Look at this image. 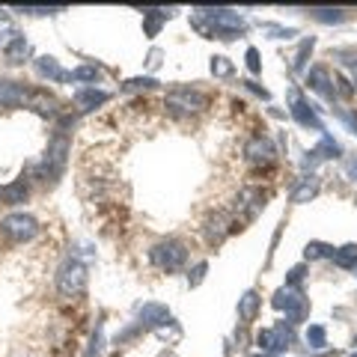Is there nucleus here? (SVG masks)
<instances>
[{"label":"nucleus","instance_id":"f257e3e1","mask_svg":"<svg viewBox=\"0 0 357 357\" xmlns=\"http://www.w3.org/2000/svg\"><path fill=\"white\" fill-rule=\"evenodd\" d=\"M194 27L208 39H236L244 33V18L236 9H197Z\"/></svg>","mask_w":357,"mask_h":357},{"label":"nucleus","instance_id":"f03ea898","mask_svg":"<svg viewBox=\"0 0 357 357\" xmlns=\"http://www.w3.org/2000/svg\"><path fill=\"white\" fill-rule=\"evenodd\" d=\"M66 161H69V137H66V134H57V137L48 143L42 161L36 164V178L42 185H57L63 170H66Z\"/></svg>","mask_w":357,"mask_h":357},{"label":"nucleus","instance_id":"7ed1b4c3","mask_svg":"<svg viewBox=\"0 0 357 357\" xmlns=\"http://www.w3.org/2000/svg\"><path fill=\"white\" fill-rule=\"evenodd\" d=\"M86 283H89L86 265L72 259V256L57 268V292L63 298H84L86 295Z\"/></svg>","mask_w":357,"mask_h":357},{"label":"nucleus","instance_id":"20e7f679","mask_svg":"<svg viewBox=\"0 0 357 357\" xmlns=\"http://www.w3.org/2000/svg\"><path fill=\"white\" fill-rule=\"evenodd\" d=\"M149 262L155 268H161V271H178V268H185V262H188V248L178 238L158 241V244H152V250H149Z\"/></svg>","mask_w":357,"mask_h":357},{"label":"nucleus","instance_id":"39448f33","mask_svg":"<svg viewBox=\"0 0 357 357\" xmlns=\"http://www.w3.org/2000/svg\"><path fill=\"white\" fill-rule=\"evenodd\" d=\"M0 232H3L9 241L24 244V241H30V238H36L39 220L33 218V215H24V211H13V215H6L3 220H0Z\"/></svg>","mask_w":357,"mask_h":357},{"label":"nucleus","instance_id":"423d86ee","mask_svg":"<svg viewBox=\"0 0 357 357\" xmlns=\"http://www.w3.org/2000/svg\"><path fill=\"white\" fill-rule=\"evenodd\" d=\"M271 304H274L277 310L286 312V321H289V325H301V321L307 319V312H310V301L304 298V292H301V289H280V292L274 295Z\"/></svg>","mask_w":357,"mask_h":357},{"label":"nucleus","instance_id":"0eeeda50","mask_svg":"<svg viewBox=\"0 0 357 357\" xmlns=\"http://www.w3.org/2000/svg\"><path fill=\"white\" fill-rule=\"evenodd\" d=\"M289 114L295 116L298 126H304V128H312V131H325V126L319 122L316 116V110H312V105L304 102V96H301V89H289Z\"/></svg>","mask_w":357,"mask_h":357},{"label":"nucleus","instance_id":"6e6552de","mask_svg":"<svg viewBox=\"0 0 357 357\" xmlns=\"http://www.w3.org/2000/svg\"><path fill=\"white\" fill-rule=\"evenodd\" d=\"M208 105V96L199 93V89H176V93L167 96V107L170 110H185V114H194V110H203Z\"/></svg>","mask_w":357,"mask_h":357},{"label":"nucleus","instance_id":"1a4fd4ad","mask_svg":"<svg viewBox=\"0 0 357 357\" xmlns=\"http://www.w3.org/2000/svg\"><path fill=\"white\" fill-rule=\"evenodd\" d=\"M274 143L268 140V137H253L248 146H244V158H248L250 164L256 167H265V164H271L274 161Z\"/></svg>","mask_w":357,"mask_h":357},{"label":"nucleus","instance_id":"9d476101","mask_svg":"<svg viewBox=\"0 0 357 357\" xmlns=\"http://www.w3.org/2000/svg\"><path fill=\"white\" fill-rule=\"evenodd\" d=\"M140 328H161V325H170V310L164 304H143L140 307Z\"/></svg>","mask_w":357,"mask_h":357},{"label":"nucleus","instance_id":"9b49d317","mask_svg":"<svg viewBox=\"0 0 357 357\" xmlns=\"http://www.w3.org/2000/svg\"><path fill=\"white\" fill-rule=\"evenodd\" d=\"M110 98V93H105V89H96V86H81L75 93V105L81 107V110H96V107H102L105 102Z\"/></svg>","mask_w":357,"mask_h":357},{"label":"nucleus","instance_id":"f8f14e48","mask_svg":"<svg viewBox=\"0 0 357 357\" xmlns=\"http://www.w3.org/2000/svg\"><path fill=\"white\" fill-rule=\"evenodd\" d=\"M27 197H30V182L24 176L15 178V182H9L6 188H0V199H3L6 206H21Z\"/></svg>","mask_w":357,"mask_h":357},{"label":"nucleus","instance_id":"ddd939ff","mask_svg":"<svg viewBox=\"0 0 357 357\" xmlns=\"http://www.w3.org/2000/svg\"><path fill=\"white\" fill-rule=\"evenodd\" d=\"M27 89L15 81H0V107H18L27 102Z\"/></svg>","mask_w":357,"mask_h":357},{"label":"nucleus","instance_id":"4468645a","mask_svg":"<svg viewBox=\"0 0 357 357\" xmlns=\"http://www.w3.org/2000/svg\"><path fill=\"white\" fill-rule=\"evenodd\" d=\"M307 86H310V89H316V93H319V96H325V98H337V89L331 86L328 69H321V66H316V69H310V72H307Z\"/></svg>","mask_w":357,"mask_h":357},{"label":"nucleus","instance_id":"2eb2a0df","mask_svg":"<svg viewBox=\"0 0 357 357\" xmlns=\"http://www.w3.org/2000/svg\"><path fill=\"white\" fill-rule=\"evenodd\" d=\"M27 54H30L27 39L21 36V33H13V39L3 45V57H6V63H9V66H18V63H24Z\"/></svg>","mask_w":357,"mask_h":357},{"label":"nucleus","instance_id":"dca6fc26","mask_svg":"<svg viewBox=\"0 0 357 357\" xmlns=\"http://www.w3.org/2000/svg\"><path fill=\"white\" fill-rule=\"evenodd\" d=\"M36 75L48 77V81H69V72H63V66L57 57H36Z\"/></svg>","mask_w":357,"mask_h":357},{"label":"nucleus","instance_id":"f3484780","mask_svg":"<svg viewBox=\"0 0 357 357\" xmlns=\"http://www.w3.org/2000/svg\"><path fill=\"white\" fill-rule=\"evenodd\" d=\"M259 307H262V298L253 292V289H248L241 298H238V319L241 321H253L256 316H259Z\"/></svg>","mask_w":357,"mask_h":357},{"label":"nucleus","instance_id":"a211bd4d","mask_svg":"<svg viewBox=\"0 0 357 357\" xmlns=\"http://www.w3.org/2000/svg\"><path fill=\"white\" fill-rule=\"evenodd\" d=\"M227 236H229V218L227 215H215V218L206 220V238L211 244H220Z\"/></svg>","mask_w":357,"mask_h":357},{"label":"nucleus","instance_id":"6ab92c4d","mask_svg":"<svg viewBox=\"0 0 357 357\" xmlns=\"http://www.w3.org/2000/svg\"><path fill=\"white\" fill-rule=\"evenodd\" d=\"M316 194H319V176L310 173V176L301 178L298 188L292 191V203H310V199L316 197Z\"/></svg>","mask_w":357,"mask_h":357},{"label":"nucleus","instance_id":"aec40b11","mask_svg":"<svg viewBox=\"0 0 357 357\" xmlns=\"http://www.w3.org/2000/svg\"><path fill=\"white\" fill-rule=\"evenodd\" d=\"M170 15L173 13H167V9H143V30H146V36H155Z\"/></svg>","mask_w":357,"mask_h":357},{"label":"nucleus","instance_id":"412c9836","mask_svg":"<svg viewBox=\"0 0 357 357\" xmlns=\"http://www.w3.org/2000/svg\"><path fill=\"white\" fill-rule=\"evenodd\" d=\"M271 331H274V354L283 351V349H289V345L295 342V331H292V325H286V321L274 325Z\"/></svg>","mask_w":357,"mask_h":357},{"label":"nucleus","instance_id":"4be33fe9","mask_svg":"<svg viewBox=\"0 0 357 357\" xmlns=\"http://www.w3.org/2000/svg\"><path fill=\"white\" fill-rule=\"evenodd\" d=\"M312 152H316V155H319V158H340V155H342V149H340V143H337V140H333V137H331V134H321V143H319V146H316V149H312Z\"/></svg>","mask_w":357,"mask_h":357},{"label":"nucleus","instance_id":"5701e85b","mask_svg":"<svg viewBox=\"0 0 357 357\" xmlns=\"http://www.w3.org/2000/svg\"><path fill=\"white\" fill-rule=\"evenodd\" d=\"M98 72L96 66H77L75 72H69V81H75V84H93L96 86V81H98Z\"/></svg>","mask_w":357,"mask_h":357},{"label":"nucleus","instance_id":"b1692460","mask_svg":"<svg viewBox=\"0 0 357 357\" xmlns=\"http://www.w3.org/2000/svg\"><path fill=\"white\" fill-rule=\"evenodd\" d=\"M333 262L340 268H354L357 265V244H345V248L333 250Z\"/></svg>","mask_w":357,"mask_h":357},{"label":"nucleus","instance_id":"393cba45","mask_svg":"<svg viewBox=\"0 0 357 357\" xmlns=\"http://www.w3.org/2000/svg\"><path fill=\"white\" fill-rule=\"evenodd\" d=\"M333 250L337 248H331V244H325V241H310L304 256L307 259H333Z\"/></svg>","mask_w":357,"mask_h":357},{"label":"nucleus","instance_id":"a878e982","mask_svg":"<svg viewBox=\"0 0 357 357\" xmlns=\"http://www.w3.org/2000/svg\"><path fill=\"white\" fill-rule=\"evenodd\" d=\"M312 18L321 24H340L345 21V9H312Z\"/></svg>","mask_w":357,"mask_h":357},{"label":"nucleus","instance_id":"bb28decb","mask_svg":"<svg viewBox=\"0 0 357 357\" xmlns=\"http://www.w3.org/2000/svg\"><path fill=\"white\" fill-rule=\"evenodd\" d=\"M307 342H310V349H325L328 345V331L321 325H310L307 328Z\"/></svg>","mask_w":357,"mask_h":357},{"label":"nucleus","instance_id":"cd10ccee","mask_svg":"<svg viewBox=\"0 0 357 357\" xmlns=\"http://www.w3.org/2000/svg\"><path fill=\"white\" fill-rule=\"evenodd\" d=\"M312 45H316V39H304V42H301V48H298V54H295V69H298V72H304Z\"/></svg>","mask_w":357,"mask_h":357},{"label":"nucleus","instance_id":"c85d7f7f","mask_svg":"<svg viewBox=\"0 0 357 357\" xmlns=\"http://www.w3.org/2000/svg\"><path fill=\"white\" fill-rule=\"evenodd\" d=\"M155 86H158L155 77H131V81L122 84V89H128V93H134V89H155Z\"/></svg>","mask_w":357,"mask_h":357},{"label":"nucleus","instance_id":"c756f323","mask_svg":"<svg viewBox=\"0 0 357 357\" xmlns=\"http://www.w3.org/2000/svg\"><path fill=\"white\" fill-rule=\"evenodd\" d=\"M211 72H215L218 77H229L232 72V63H229V57H211Z\"/></svg>","mask_w":357,"mask_h":357},{"label":"nucleus","instance_id":"7c9ffc66","mask_svg":"<svg viewBox=\"0 0 357 357\" xmlns=\"http://www.w3.org/2000/svg\"><path fill=\"white\" fill-rule=\"evenodd\" d=\"M15 13H27V15H54V13H60L57 6H15Z\"/></svg>","mask_w":357,"mask_h":357},{"label":"nucleus","instance_id":"2f4dec72","mask_svg":"<svg viewBox=\"0 0 357 357\" xmlns=\"http://www.w3.org/2000/svg\"><path fill=\"white\" fill-rule=\"evenodd\" d=\"M206 271H208V262H197V265H194V271L188 274V283H191V286H199V283H203V277H206Z\"/></svg>","mask_w":357,"mask_h":357},{"label":"nucleus","instance_id":"473e14b6","mask_svg":"<svg viewBox=\"0 0 357 357\" xmlns=\"http://www.w3.org/2000/svg\"><path fill=\"white\" fill-rule=\"evenodd\" d=\"M301 280H304V265H295L292 271H289V277H286V289H298Z\"/></svg>","mask_w":357,"mask_h":357},{"label":"nucleus","instance_id":"72a5a7b5","mask_svg":"<svg viewBox=\"0 0 357 357\" xmlns=\"http://www.w3.org/2000/svg\"><path fill=\"white\" fill-rule=\"evenodd\" d=\"M98 357V354H102V321H98V325H96V333H93V340H89V357Z\"/></svg>","mask_w":357,"mask_h":357},{"label":"nucleus","instance_id":"f704fd0d","mask_svg":"<svg viewBox=\"0 0 357 357\" xmlns=\"http://www.w3.org/2000/svg\"><path fill=\"white\" fill-rule=\"evenodd\" d=\"M256 342H259V349H262V351H274V331H271V328L262 331L259 337H256Z\"/></svg>","mask_w":357,"mask_h":357},{"label":"nucleus","instance_id":"c9c22d12","mask_svg":"<svg viewBox=\"0 0 357 357\" xmlns=\"http://www.w3.org/2000/svg\"><path fill=\"white\" fill-rule=\"evenodd\" d=\"M268 33H274V39H292L295 36V30L292 27H274V24H265Z\"/></svg>","mask_w":357,"mask_h":357},{"label":"nucleus","instance_id":"e433bc0d","mask_svg":"<svg viewBox=\"0 0 357 357\" xmlns=\"http://www.w3.org/2000/svg\"><path fill=\"white\" fill-rule=\"evenodd\" d=\"M248 69H250L253 75L262 72V66H259V51H256V48H248Z\"/></svg>","mask_w":357,"mask_h":357},{"label":"nucleus","instance_id":"4c0bfd02","mask_svg":"<svg viewBox=\"0 0 357 357\" xmlns=\"http://www.w3.org/2000/svg\"><path fill=\"white\" fill-rule=\"evenodd\" d=\"M241 84H244V86H248V89H253V93H256V96H259V98H268V89H262V86H256L253 81H241Z\"/></svg>","mask_w":357,"mask_h":357},{"label":"nucleus","instance_id":"58836bf2","mask_svg":"<svg viewBox=\"0 0 357 357\" xmlns=\"http://www.w3.org/2000/svg\"><path fill=\"white\" fill-rule=\"evenodd\" d=\"M345 170H349V176L354 178V182H357V158H351L349 164H345Z\"/></svg>","mask_w":357,"mask_h":357}]
</instances>
